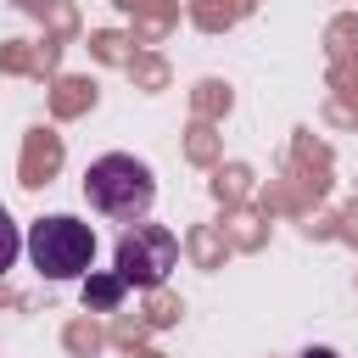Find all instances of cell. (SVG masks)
I'll return each mask as SVG.
<instances>
[{
  "mask_svg": "<svg viewBox=\"0 0 358 358\" xmlns=\"http://www.w3.org/2000/svg\"><path fill=\"white\" fill-rule=\"evenodd\" d=\"M84 196H90L95 213L123 218V224H140V218L151 213V201H157V179H151V168H145L140 157L106 151V157H95V162L84 168Z\"/></svg>",
  "mask_w": 358,
  "mask_h": 358,
  "instance_id": "cell-1",
  "label": "cell"
},
{
  "mask_svg": "<svg viewBox=\"0 0 358 358\" xmlns=\"http://www.w3.org/2000/svg\"><path fill=\"white\" fill-rule=\"evenodd\" d=\"M28 257L45 280H78L95 263V229L73 213H50L28 229Z\"/></svg>",
  "mask_w": 358,
  "mask_h": 358,
  "instance_id": "cell-2",
  "label": "cell"
},
{
  "mask_svg": "<svg viewBox=\"0 0 358 358\" xmlns=\"http://www.w3.org/2000/svg\"><path fill=\"white\" fill-rule=\"evenodd\" d=\"M173 263H179L173 229H162V224H129L123 241H117L112 274H117L129 291H151V285H162V280L173 274Z\"/></svg>",
  "mask_w": 358,
  "mask_h": 358,
  "instance_id": "cell-3",
  "label": "cell"
},
{
  "mask_svg": "<svg viewBox=\"0 0 358 358\" xmlns=\"http://www.w3.org/2000/svg\"><path fill=\"white\" fill-rule=\"evenodd\" d=\"M123 291H129V285H123L117 274H90V280H84V302L101 308V313H112V308L123 302Z\"/></svg>",
  "mask_w": 358,
  "mask_h": 358,
  "instance_id": "cell-4",
  "label": "cell"
},
{
  "mask_svg": "<svg viewBox=\"0 0 358 358\" xmlns=\"http://www.w3.org/2000/svg\"><path fill=\"white\" fill-rule=\"evenodd\" d=\"M17 252H22V235H17V224H11V213L0 207V274L17 263Z\"/></svg>",
  "mask_w": 358,
  "mask_h": 358,
  "instance_id": "cell-5",
  "label": "cell"
},
{
  "mask_svg": "<svg viewBox=\"0 0 358 358\" xmlns=\"http://www.w3.org/2000/svg\"><path fill=\"white\" fill-rule=\"evenodd\" d=\"M296 358H336V352H330V347H302Z\"/></svg>",
  "mask_w": 358,
  "mask_h": 358,
  "instance_id": "cell-6",
  "label": "cell"
}]
</instances>
